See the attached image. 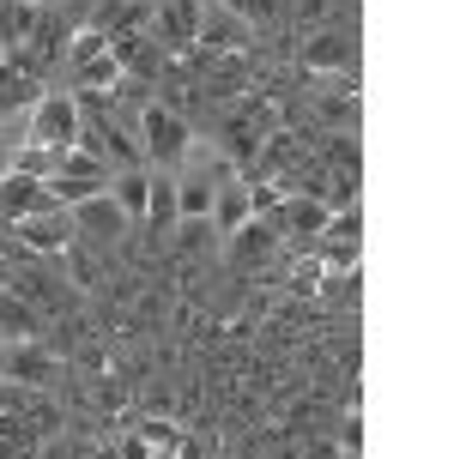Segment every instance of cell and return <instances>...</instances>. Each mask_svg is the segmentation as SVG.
<instances>
[{
    "label": "cell",
    "instance_id": "cell-8",
    "mask_svg": "<svg viewBox=\"0 0 466 459\" xmlns=\"http://www.w3.org/2000/svg\"><path fill=\"white\" fill-rule=\"evenodd\" d=\"M200 49L212 55H248L255 49V25L237 13H225L218 0H200Z\"/></svg>",
    "mask_w": 466,
    "mask_h": 459
},
{
    "label": "cell",
    "instance_id": "cell-21",
    "mask_svg": "<svg viewBox=\"0 0 466 459\" xmlns=\"http://www.w3.org/2000/svg\"><path fill=\"white\" fill-rule=\"evenodd\" d=\"M73 152V145H67ZM13 170L18 175H36V182H49L55 170H61V152H49V145H18L13 152Z\"/></svg>",
    "mask_w": 466,
    "mask_h": 459
},
{
    "label": "cell",
    "instance_id": "cell-27",
    "mask_svg": "<svg viewBox=\"0 0 466 459\" xmlns=\"http://www.w3.org/2000/svg\"><path fill=\"white\" fill-rule=\"evenodd\" d=\"M13 393L18 387H6V374H0V411H13Z\"/></svg>",
    "mask_w": 466,
    "mask_h": 459
},
{
    "label": "cell",
    "instance_id": "cell-18",
    "mask_svg": "<svg viewBox=\"0 0 466 459\" xmlns=\"http://www.w3.org/2000/svg\"><path fill=\"white\" fill-rule=\"evenodd\" d=\"M31 25H36V6H31V0H0V43H6V49L31 43Z\"/></svg>",
    "mask_w": 466,
    "mask_h": 459
},
{
    "label": "cell",
    "instance_id": "cell-26",
    "mask_svg": "<svg viewBox=\"0 0 466 459\" xmlns=\"http://www.w3.org/2000/svg\"><path fill=\"white\" fill-rule=\"evenodd\" d=\"M86 459H121V454H116V442H97V447H91Z\"/></svg>",
    "mask_w": 466,
    "mask_h": 459
},
{
    "label": "cell",
    "instance_id": "cell-11",
    "mask_svg": "<svg viewBox=\"0 0 466 459\" xmlns=\"http://www.w3.org/2000/svg\"><path fill=\"white\" fill-rule=\"evenodd\" d=\"M225 254H230V266H237V273H267V260H279L285 248H279V236L260 218H248L237 236H225Z\"/></svg>",
    "mask_w": 466,
    "mask_h": 459
},
{
    "label": "cell",
    "instance_id": "cell-1",
    "mask_svg": "<svg viewBox=\"0 0 466 459\" xmlns=\"http://www.w3.org/2000/svg\"><path fill=\"white\" fill-rule=\"evenodd\" d=\"M139 152H146V170L182 175V164H188V152H194V127L182 115H170V109L146 103V109H139Z\"/></svg>",
    "mask_w": 466,
    "mask_h": 459
},
{
    "label": "cell",
    "instance_id": "cell-19",
    "mask_svg": "<svg viewBox=\"0 0 466 459\" xmlns=\"http://www.w3.org/2000/svg\"><path fill=\"white\" fill-rule=\"evenodd\" d=\"M315 260H321L328 273H351L363 260V236H321L315 242Z\"/></svg>",
    "mask_w": 466,
    "mask_h": 459
},
{
    "label": "cell",
    "instance_id": "cell-28",
    "mask_svg": "<svg viewBox=\"0 0 466 459\" xmlns=\"http://www.w3.org/2000/svg\"><path fill=\"white\" fill-rule=\"evenodd\" d=\"M279 459H303V447H279Z\"/></svg>",
    "mask_w": 466,
    "mask_h": 459
},
{
    "label": "cell",
    "instance_id": "cell-7",
    "mask_svg": "<svg viewBox=\"0 0 466 459\" xmlns=\"http://www.w3.org/2000/svg\"><path fill=\"white\" fill-rule=\"evenodd\" d=\"M13 242H25L31 254H67L73 242V212L61 205V212H31V218H18V224H0Z\"/></svg>",
    "mask_w": 466,
    "mask_h": 459
},
{
    "label": "cell",
    "instance_id": "cell-23",
    "mask_svg": "<svg viewBox=\"0 0 466 459\" xmlns=\"http://www.w3.org/2000/svg\"><path fill=\"white\" fill-rule=\"evenodd\" d=\"M242 187H248V212H255V218H267V212L285 200V194H279V182H242Z\"/></svg>",
    "mask_w": 466,
    "mask_h": 459
},
{
    "label": "cell",
    "instance_id": "cell-13",
    "mask_svg": "<svg viewBox=\"0 0 466 459\" xmlns=\"http://www.w3.org/2000/svg\"><path fill=\"white\" fill-rule=\"evenodd\" d=\"M212 230H218V236H237L242 224L255 218V212H248V187H242V175H230V182H218L212 187Z\"/></svg>",
    "mask_w": 466,
    "mask_h": 459
},
{
    "label": "cell",
    "instance_id": "cell-29",
    "mask_svg": "<svg viewBox=\"0 0 466 459\" xmlns=\"http://www.w3.org/2000/svg\"><path fill=\"white\" fill-rule=\"evenodd\" d=\"M31 6H49V0H31Z\"/></svg>",
    "mask_w": 466,
    "mask_h": 459
},
{
    "label": "cell",
    "instance_id": "cell-14",
    "mask_svg": "<svg viewBox=\"0 0 466 459\" xmlns=\"http://www.w3.org/2000/svg\"><path fill=\"white\" fill-rule=\"evenodd\" d=\"M43 333H49V314L25 303L18 290H0V339H43Z\"/></svg>",
    "mask_w": 466,
    "mask_h": 459
},
{
    "label": "cell",
    "instance_id": "cell-20",
    "mask_svg": "<svg viewBox=\"0 0 466 459\" xmlns=\"http://www.w3.org/2000/svg\"><path fill=\"white\" fill-rule=\"evenodd\" d=\"M67 79H73L67 91H109L121 79V67H116V55H97V61H86V67H73Z\"/></svg>",
    "mask_w": 466,
    "mask_h": 459
},
{
    "label": "cell",
    "instance_id": "cell-5",
    "mask_svg": "<svg viewBox=\"0 0 466 459\" xmlns=\"http://www.w3.org/2000/svg\"><path fill=\"white\" fill-rule=\"evenodd\" d=\"M79 139V109H73V91H43L31 103V134L25 145H49V152H67Z\"/></svg>",
    "mask_w": 466,
    "mask_h": 459
},
{
    "label": "cell",
    "instance_id": "cell-15",
    "mask_svg": "<svg viewBox=\"0 0 466 459\" xmlns=\"http://www.w3.org/2000/svg\"><path fill=\"white\" fill-rule=\"evenodd\" d=\"M146 194H152V170H116V175H109V200L121 205V218H127V224L146 218Z\"/></svg>",
    "mask_w": 466,
    "mask_h": 459
},
{
    "label": "cell",
    "instance_id": "cell-6",
    "mask_svg": "<svg viewBox=\"0 0 466 459\" xmlns=\"http://www.w3.org/2000/svg\"><path fill=\"white\" fill-rule=\"evenodd\" d=\"M157 49L182 61V55L200 43V0H152V31H146Z\"/></svg>",
    "mask_w": 466,
    "mask_h": 459
},
{
    "label": "cell",
    "instance_id": "cell-2",
    "mask_svg": "<svg viewBox=\"0 0 466 459\" xmlns=\"http://www.w3.org/2000/svg\"><path fill=\"white\" fill-rule=\"evenodd\" d=\"M358 25H321V31H303L291 49V67L309 73H358Z\"/></svg>",
    "mask_w": 466,
    "mask_h": 459
},
{
    "label": "cell",
    "instance_id": "cell-17",
    "mask_svg": "<svg viewBox=\"0 0 466 459\" xmlns=\"http://www.w3.org/2000/svg\"><path fill=\"white\" fill-rule=\"evenodd\" d=\"M176 212L182 218H207L212 212V175H176Z\"/></svg>",
    "mask_w": 466,
    "mask_h": 459
},
{
    "label": "cell",
    "instance_id": "cell-22",
    "mask_svg": "<svg viewBox=\"0 0 466 459\" xmlns=\"http://www.w3.org/2000/svg\"><path fill=\"white\" fill-rule=\"evenodd\" d=\"M97 55H109V36L104 31H79V36H73V43H67V55H61V67H86V61H97Z\"/></svg>",
    "mask_w": 466,
    "mask_h": 459
},
{
    "label": "cell",
    "instance_id": "cell-16",
    "mask_svg": "<svg viewBox=\"0 0 466 459\" xmlns=\"http://www.w3.org/2000/svg\"><path fill=\"white\" fill-rule=\"evenodd\" d=\"M315 296H321L328 308H339V314H358V296H363L358 266H351V273H328V266H321V284H315Z\"/></svg>",
    "mask_w": 466,
    "mask_h": 459
},
{
    "label": "cell",
    "instance_id": "cell-9",
    "mask_svg": "<svg viewBox=\"0 0 466 459\" xmlns=\"http://www.w3.org/2000/svg\"><path fill=\"white\" fill-rule=\"evenodd\" d=\"M109 55H116L121 79H139V85H152V91H157V79L170 73V55L157 49L152 36H109Z\"/></svg>",
    "mask_w": 466,
    "mask_h": 459
},
{
    "label": "cell",
    "instance_id": "cell-4",
    "mask_svg": "<svg viewBox=\"0 0 466 459\" xmlns=\"http://www.w3.org/2000/svg\"><path fill=\"white\" fill-rule=\"evenodd\" d=\"M67 212H73V236L86 242L91 254H116V248H127V236H134V224L121 218V205L109 200V194L79 200V205H67Z\"/></svg>",
    "mask_w": 466,
    "mask_h": 459
},
{
    "label": "cell",
    "instance_id": "cell-3",
    "mask_svg": "<svg viewBox=\"0 0 466 459\" xmlns=\"http://www.w3.org/2000/svg\"><path fill=\"white\" fill-rule=\"evenodd\" d=\"M0 374H6V387H25V393H43L55 387L67 363L55 357L43 339H0Z\"/></svg>",
    "mask_w": 466,
    "mask_h": 459
},
{
    "label": "cell",
    "instance_id": "cell-12",
    "mask_svg": "<svg viewBox=\"0 0 466 459\" xmlns=\"http://www.w3.org/2000/svg\"><path fill=\"white\" fill-rule=\"evenodd\" d=\"M218 230H212V218H176V230H170V248L176 260H218Z\"/></svg>",
    "mask_w": 466,
    "mask_h": 459
},
{
    "label": "cell",
    "instance_id": "cell-10",
    "mask_svg": "<svg viewBox=\"0 0 466 459\" xmlns=\"http://www.w3.org/2000/svg\"><path fill=\"white\" fill-rule=\"evenodd\" d=\"M31 212H61V200L49 194V182L6 170L0 175V224H18V218H31Z\"/></svg>",
    "mask_w": 466,
    "mask_h": 459
},
{
    "label": "cell",
    "instance_id": "cell-30",
    "mask_svg": "<svg viewBox=\"0 0 466 459\" xmlns=\"http://www.w3.org/2000/svg\"><path fill=\"white\" fill-rule=\"evenodd\" d=\"M0 55H6V43H0Z\"/></svg>",
    "mask_w": 466,
    "mask_h": 459
},
{
    "label": "cell",
    "instance_id": "cell-24",
    "mask_svg": "<svg viewBox=\"0 0 466 459\" xmlns=\"http://www.w3.org/2000/svg\"><path fill=\"white\" fill-rule=\"evenodd\" d=\"M109 442H116V454H121V459H152V447H146V435H139L134 424L121 429V435H109Z\"/></svg>",
    "mask_w": 466,
    "mask_h": 459
},
{
    "label": "cell",
    "instance_id": "cell-25",
    "mask_svg": "<svg viewBox=\"0 0 466 459\" xmlns=\"http://www.w3.org/2000/svg\"><path fill=\"white\" fill-rule=\"evenodd\" d=\"M13 284V260H6V242H0V290Z\"/></svg>",
    "mask_w": 466,
    "mask_h": 459
}]
</instances>
